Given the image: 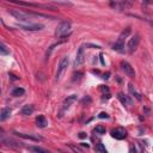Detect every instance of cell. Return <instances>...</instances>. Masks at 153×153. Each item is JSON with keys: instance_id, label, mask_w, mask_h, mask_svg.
Masks as SVG:
<instances>
[{"instance_id": "obj_1", "label": "cell", "mask_w": 153, "mask_h": 153, "mask_svg": "<svg viewBox=\"0 0 153 153\" xmlns=\"http://www.w3.org/2000/svg\"><path fill=\"white\" fill-rule=\"evenodd\" d=\"M129 34H131V28H127L122 31V34L120 35V37L117 38L115 44H114V48H113L114 50L119 51V53H123V51H125V41H126V38L129 36Z\"/></svg>"}, {"instance_id": "obj_2", "label": "cell", "mask_w": 153, "mask_h": 153, "mask_svg": "<svg viewBox=\"0 0 153 153\" xmlns=\"http://www.w3.org/2000/svg\"><path fill=\"white\" fill-rule=\"evenodd\" d=\"M69 31H71V23L67 22V20H63V22H61L57 25L56 30H55V35L57 37H61V36L67 35Z\"/></svg>"}, {"instance_id": "obj_3", "label": "cell", "mask_w": 153, "mask_h": 153, "mask_svg": "<svg viewBox=\"0 0 153 153\" xmlns=\"http://www.w3.org/2000/svg\"><path fill=\"white\" fill-rule=\"evenodd\" d=\"M10 14L13 16L16 19H18L19 22H23V23H31L30 22V16L29 13L26 12H23L20 10H11L10 11Z\"/></svg>"}, {"instance_id": "obj_4", "label": "cell", "mask_w": 153, "mask_h": 153, "mask_svg": "<svg viewBox=\"0 0 153 153\" xmlns=\"http://www.w3.org/2000/svg\"><path fill=\"white\" fill-rule=\"evenodd\" d=\"M68 62H69V59H68V56H63L62 59H61V61H60L59 66H57L56 80H59L60 78L62 76V74L66 72V69H67V66H68Z\"/></svg>"}, {"instance_id": "obj_5", "label": "cell", "mask_w": 153, "mask_h": 153, "mask_svg": "<svg viewBox=\"0 0 153 153\" xmlns=\"http://www.w3.org/2000/svg\"><path fill=\"white\" fill-rule=\"evenodd\" d=\"M20 29L26 30V31H38L44 28L43 24H35V23H24V24H18Z\"/></svg>"}, {"instance_id": "obj_6", "label": "cell", "mask_w": 153, "mask_h": 153, "mask_svg": "<svg viewBox=\"0 0 153 153\" xmlns=\"http://www.w3.org/2000/svg\"><path fill=\"white\" fill-rule=\"evenodd\" d=\"M139 43H140V36L138 34H135L131 40H129V42H128V51H129L131 54L134 53V51L136 50V48H138Z\"/></svg>"}, {"instance_id": "obj_7", "label": "cell", "mask_w": 153, "mask_h": 153, "mask_svg": "<svg viewBox=\"0 0 153 153\" xmlns=\"http://www.w3.org/2000/svg\"><path fill=\"white\" fill-rule=\"evenodd\" d=\"M85 61V50H84V47H80L76 51V56H75V60H74V66L75 67H79L84 63Z\"/></svg>"}, {"instance_id": "obj_8", "label": "cell", "mask_w": 153, "mask_h": 153, "mask_svg": "<svg viewBox=\"0 0 153 153\" xmlns=\"http://www.w3.org/2000/svg\"><path fill=\"white\" fill-rule=\"evenodd\" d=\"M111 136H113L114 139H116V140H122V139H125L126 136H127V132H126L125 128H115V129H113L111 131Z\"/></svg>"}, {"instance_id": "obj_9", "label": "cell", "mask_w": 153, "mask_h": 153, "mask_svg": "<svg viewBox=\"0 0 153 153\" xmlns=\"http://www.w3.org/2000/svg\"><path fill=\"white\" fill-rule=\"evenodd\" d=\"M121 68H122V71L125 72L128 76H131V78H134V76H135V71H134V68L132 67L127 61H122L121 62Z\"/></svg>"}, {"instance_id": "obj_10", "label": "cell", "mask_w": 153, "mask_h": 153, "mask_svg": "<svg viewBox=\"0 0 153 153\" xmlns=\"http://www.w3.org/2000/svg\"><path fill=\"white\" fill-rule=\"evenodd\" d=\"M34 110H35L34 105L28 104V105H24V107L22 108L20 114H22V115H24V116H29V115H31V114L34 113Z\"/></svg>"}, {"instance_id": "obj_11", "label": "cell", "mask_w": 153, "mask_h": 153, "mask_svg": "<svg viewBox=\"0 0 153 153\" xmlns=\"http://www.w3.org/2000/svg\"><path fill=\"white\" fill-rule=\"evenodd\" d=\"M75 101H76V96H75V95H72V96L67 97V99L63 102V110H66V109L69 108V107H71V105L73 104Z\"/></svg>"}, {"instance_id": "obj_12", "label": "cell", "mask_w": 153, "mask_h": 153, "mask_svg": "<svg viewBox=\"0 0 153 153\" xmlns=\"http://www.w3.org/2000/svg\"><path fill=\"white\" fill-rule=\"evenodd\" d=\"M17 136H19V138H23V139H26V140H31V141H38V140H42V138H40V136H32L30 135V134H23V133H14Z\"/></svg>"}, {"instance_id": "obj_13", "label": "cell", "mask_w": 153, "mask_h": 153, "mask_svg": "<svg viewBox=\"0 0 153 153\" xmlns=\"http://www.w3.org/2000/svg\"><path fill=\"white\" fill-rule=\"evenodd\" d=\"M36 125L37 127H40V128H44L45 126L48 125V121L45 120L44 116H38L36 119Z\"/></svg>"}, {"instance_id": "obj_14", "label": "cell", "mask_w": 153, "mask_h": 153, "mask_svg": "<svg viewBox=\"0 0 153 153\" xmlns=\"http://www.w3.org/2000/svg\"><path fill=\"white\" fill-rule=\"evenodd\" d=\"M10 115H11V109L10 108L1 109V111H0V120L4 121V120H6L7 117H10Z\"/></svg>"}, {"instance_id": "obj_15", "label": "cell", "mask_w": 153, "mask_h": 153, "mask_svg": "<svg viewBox=\"0 0 153 153\" xmlns=\"http://www.w3.org/2000/svg\"><path fill=\"white\" fill-rule=\"evenodd\" d=\"M128 89H129V92H131L132 95H133L134 97H135L138 101H141V95L139 93V92H136L135 91V89H134V86H133V84H129V86H128Z\"/></svg>"}, {"instance_id": "obj_16", "label": "cell", "mask_w": 153, "mask_h": 153, "mask_svg": "<svg viewBox=\"0 0 153 153\" xmlns=\"http://www.w3.org/2000/svg\"><path fill=\"white\" fill-rule=\"evenodd\" d=\"M119 99H120V102L122 103V104H125V105H131V101L128 99V97L126 96V95H123V93H119Z\"/></svg>"}, {"instance_id": "obj_17", "label": "cell", "mask_w": 153, "mask_h": 153, "mask_svg": "<svg viewBox=\"0 0 153 153\" xmlns=\"http://www.w3.org/2000/svg\"><path fill=\"white\" fill-rule=\"evenodd\" d=\"M25 93V90L22 87H16L13 91H12V96L14 97H19V96H23V95Z\"/></svg>"}, {"instance_id": "obj_18", "label": "cell", "mask_w": 153, "mask_h": 153, "mask_svg": "<svg viewBox=\"0 0 153 153\" xmlns=\"http://www.w3.org/2000/svg\"><path fill=\"white\" fill-rule=\"evenodd\" d=\"M95 132H96L97 134H105V132H107V129H105V127H103L102 125H99L96 127V129H95Z\"/></svg>"}, {"instance_id": "obj_19", "label": "cell", "mask_w": 153, "mask_h": 153, "mask_svg": "<svg viewBox=\"0 0 153 153\" xmlns=\"http://www.w3.org/2000/svg\"><path fill=\"white\" fill-rule=\"evenodd\" d=\"M96 151L97 152H102V153H107V148L104 147V145L103 144H98L96 146Z\"/></svg>"}, {"instance_id": "obj_20", "label": "cell", "mask_w": 153, "mask_h": 153, "mask_svg": "<svg viewBox=\"0 0 153 153\" xmlns=\"http://www.w3.org/2000/svg\"><path fill=\"white\" fill-rule=\"evenodd\" d=\"M30 151H34V152H41V153H47V150L41 147H28Z\"/></svg>"}, {"instance_id": "obj_21", "label": "cell", "mask_w": 153, "mask_h": 153, "mask_svg": "<svg viewBox=\"0 0 153 153\" xmlns=\"http://www.w3.org/2000/svg\"><path fill=\"white\" fill-rule=\"evenodd\" d=\"M9 54V50H7V48H6L5 45L0 44V55H7Z\"/></svg>"}, {"instance_id": "obj_22", "label": "cell", "mask_w": 153, "mask_h": 153, "mask_svg": "<svg viewBox=\"0 0 153 153\" xmlns=\"http://www.w3.org/2000/svg\"><path fill=\"white\" fill-rule=\"evenodd\" d=\"M4 142H6V144L10 145V146H13V147H18V146H19L18 142H14V141H12V140H4Z\"/></svg>"}, {"instance_id": "obj_23", "label": "cell", "mask_w": 153, "mask_h": 153, "mask_svg": "<svg viewBox=\"0 0 153 153\" xmlns=\"http://www.w3.org/2000/svg\"><path fill=\"white\" fill-rule=\"evenodd\" d=\"M98 117H99V119H109V115L107 113H101L98 115Z\"/></svg>"}, {"instance_id": "obj_24", "label": "cell", "mask_w": 153, "mask_h": 153, "mask_svg": "<svg viewBox=\"0 0 153 153\" xmlns=\"http://www.w3.org/2000/svg\"><path fill=\"white\" fill-rule=\"evenodd\" d=\"M86 47H91V48H96V49H101V47H99V45H95V44H90V43H87V44H86Z\"/></svg>"}, {"instance_id": "obj_25", "label": "cell", "mask_w": 153, "mask_h": 153, "mask_svg": "<svg viewBox=\"0 0 153 153\" xmlns=\"http://www.w3.org/2000/svg\"><path fill=\"white\" fill-rule=\"evenodd\" d=\"M9 75L11 76V79H12V80H18V79H19L17 75H14V74H12V73H9Z\"/></svg>"}, {"instance_id": "obj_26", "label": "cell", "mask_w": 153, "mask_h": 153, "mask_svg": "<svg viewBox=\"0 0 153 153\" xmlns=\"http://www.w3.org/2000/svg\"><path fill=\"white\" fill-rule=\"evenodd\" d=\"M86 136H87V135H86V133H84V132H81V133L79 134V138H80V139H85Z\"/></svg>"}, {"instance_id": "obj_27", "label": "cell", "mask_w": 153, "mask_h": 153, "mask_svg": "<svg viewBox=\"0 0 153 153\" xmlns=\"http://www.w3.org/2000/svg\"><path fill=\"white\" fill-rule=\"evenodd\" d=\"M101 90H102L103 92H107V93L109 92V89H108V87H105V86H101Z\"/></svg>"}, {"instance_id": "obj_28", "label": "cell", "mask_w": 153, "mask_h": 153, "mask_svg": "<svg viewBox=\"0 0 153 153\" xmlns=\"http://www.w3.org/2000/svg\"><path fill=\"white\" fill-rule=\"evenodd\" d=\"M109 75H110V73H109V72H107L105 74H103V76H102V78H103V79H108V78H109Z\"/></svg>"}, {"instance_id": "obj_29", "label": "cell", "mask_w": 153, "mask_h": 153, "mask_svg": "<svg viewBox=\"0 0 153 153\" xmlns=\"http://www.w3.org/2000/svg\"><path fill=\"white\" fill-rule=\"evenodd\" d=\"M71 147L73 148L74 151H78V152H81V150H79V148H78V147H74V146H71Z\"/></svg>"}, {"instance_id": "obj_30", "label": "cell", "mask_w": 153, "mask_h": 153, "mask_svg": "<svg viewBox=\"0 0 153 153\" xmlns=\"http://www.w3.org/2000/svg\"><path fill=\"white\" fill-rule=\"evenodd\" d=\"M81 146H84V147H86V148H89V147H90V146H89L87 144H81Z\"/></svg>"}, {"instance_id": "obj_31", "label": "cell", "mask_w": 153, "mask_h": 153, "mask_svg": "<svg viewBox=\"0 0 153 153\" xmlns=\"http://www.w3.org/2000/svg\"><path fill=\"white\" fill-rule=\"evenodd\" d=\"M142 1H144L145 4H150L151 3V0H142Z\"/></svg>"}, {"instance_id": "obj_32", "label": "cell", "mask_w": 153, "mask_h": 153, "mask_svg": "<svg viewBox=\"0 0 153 153\" xmlns=\"http://www.w3.org/2000/svg\"><path fill=\"white\" fill-rule=\"evenodd\" d=\"M0 133H4V131H3V128H0Z\"/></svg>"}, {"instance_id": "obj_33", "label": "cell", "mask_w": 153, "mask_h": 153, "mask_svg": "<svg viewBox=\"0 0 153 153\" xmlns=\"http://www.w3.org/2000/svg\"><path fill=\"white\" fill-rule=\"evenodd\" d=\"M0 92H1V90H0Z\"/></svg>"}]
</instances>
